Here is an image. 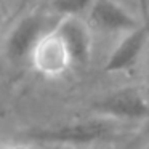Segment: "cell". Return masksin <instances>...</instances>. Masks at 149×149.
<instances>
[{"instance_id": "obj_1", "label": "cell", "mask_w": 149, "mask_h": 149, "mask_svg": "<svg viewBox=\"0 0 149 149\" xmlns=\"http://www.w3.org/2000/svg\"><path fill=\"white\" fill-rule=\"evenodd\" d=\"M132 132L130 123L91 112L87 117L72 119L24 133L26 141L34 144H64L75 148H106L119 143Z\"/></svg>"}, {"instance_id": "obj_2", "label": "cell", "mask_w": 149, "mask_h": 149, "mask_svg": "<svg viewBox=\"0 0 149 149\" xmlns=\"http://www.w3.org/2000/svg\"><path fill=\"white\" fill-rule=\"evenodd\" d=\"M59 18L40 11H27L16 18L15 26L8 32L5 40V55L15 64L31 61L36 47L40 40L55 29Z\"/></svg>"}, {"instance_id": "obj_3", "label": "cell", "mask_w": 149, "mask_h": 149, "mask_svg": "<svg viewBox=\"0 0 149 149\" xmlns=\"http://www.w3.org/2000/svg\"><path fill=\"white\" fill-rule=\"evenodd\" d=\"M91 112L133 125L149 119V95L146 88L120 87L91 103Z\"/></svg>"}, {"instance_id": "obj_4", "label": "cell", "mask_w": 149, "mask_h": 149, "mask_svg": "<svg viewBox=\"0 0 149 149\" xmlns=\"http://www.w3.org/2000/svg\"><path fill=\"white\" fill-rule=\"evenodd\" d=\"M53 32L64 45L72 64H85L91 55L90 24L80 16H63L58 19Z\"/></svg>"}, {"instance_id": "obj_5", "label": "cell", "mask_w": 149, "mask_h": 149, "mask_svg": "<svg viewBox=\"0 0 149 149\" xmlns=\"http://www.w3.org/2000/svg\"><path fill=\"white\" fill-rule=\"evenodd\" d=\"M87 13L88 24L104 34H125L141 24L116 0H93Z\"/></svg>"}, {"instance_id": "obj_6", "label": "cell", "mask_w": 149, "mask_h": 149, "mask_svg": "<svg viewBox=\"0 0 149 149\" xmlns=\"http://www.w3.org/2000/svg\"><path fill=\"white\" fill-rule=\"evenodd\" d=\"M148 39H149L148 23H141L133 31L125 32L122 40L109 53L106 63H104V71L109 72V74L130 71L138 63L139 56L143 55V50L148 43Z\"/></svg>"}, {"instance_id": "obj_7", "label": "cell", "mask_w": 149, "mask_h": 149, "mask_svg": "<svg viewBox=\"0 0 149 149\" xmlns=\"http://www.w3.org/2000/svg\"><path fill=\"white\" fill-rule=\"evenodd\" d=\"M31 61L37 71L45 75H59L72 66L64 45L53 31L40 40L31 56Z\"/></svg>"}, {"instance_id": "obj_8", "label": "cell", "mask_w": 149, "mask_h": 149, "mask_svg": "<svg viewBox=\"0 0 149 149\" xmlns=\"http://www.w3.org/2000/svg\"><path fill=\"white\" fill-rule=\"evenodd\" d=\"M93 0H52L53 15L63 16H80L84 11H88Z\"/></svg>"}, {"instance_id": "obj_9", "label": "cell", "mask_w": 149, "mask_h": 149, "mask_svg": "<svg viewBox=\"0 0 149 149\" xmlns=\"http://www.w3.org/2000/svg\"><path fill=\"white\" fill-rule=\"evenodd\" d=\"M39 0H18L16 7H15V18H19L21 15L31 11V8L37 3Z\"/></svg>"}, {"instance_id": "obj_10", "label": "cell", "mask_w": 149, "mask_h": 149, "mask_svg": "<svg viewBox=\"0 0 149 149\" xmlns=\"http://www.w3.org/2000/svg\"><path fill=\"white\" fill-rule=\"evenodd\" d=\"M40 149H103V148H75V146L64 144H39Z\"/></svg>"}, {"instance_id": "obj_11", "label": "cell", "mask_w": 149, "mask_h": 149, "mask_svg": "<svg viewBox=\"0 0 149 149\" xmlns=\"http://www.w3.org/2000/svg\"><path fill=\"white\" fill-rule=\"evenodd\" d=\"M0 149H32L27 144H0Z\"/></svg>"}, {"instance_id": "obj_12", "label": "cell", "mask_w": 149, "mask_h": 149, "mask_svg": "<svg viewBox=\"0 0 149 149\" xmlns=\"http://www.w3.org/2000/svg\"><path fill=\"white\" fill-rule=\"evenodd\" d=\"M139 146H136L135 144V141H128V143H125L123 146H119L117 149H138Z\"/></svg>"}, {"instance_id": "obj_13", "label": "cell", "mask_w": 149, "mask_h": 149, "mask_svg": "<svg viewBox=\"0 0 149 149\" xmlns=\"http://www.w3.org/2000/svg\"><path fill=\"white\" fill-rule=\"evenodd\" d=\"M138 149H149V143H148V144H144V146H139Z\"/></svg>"}, {"instance_id": "obj_14", "label": "cell", "mask_w": 149, "mask_h": 149, "mask_svg": "<svg viewBox=\"0 0 149 149\" xmlns=\"http://www.w3.org/2000/svg\"><path fill=\"white\" fill-rule=\"evenodd\" d=\"M146 91H148V95H149V79H148V87H146Z\"/></svg>"}, {"instance_id": "obj_15", "label": "cell", "mask_w": 149, "mask_h": 149, "mask_svg": "<svg viewBox=\"0 0 149 149\" xmlns=\"http://www.w3.org/2000/svg\"><path fill=\"white\" fill-rule=\"evenodd\" d=\"M141 2H143V3H144V0H141Z\"/></svg>"}]
</instances>
